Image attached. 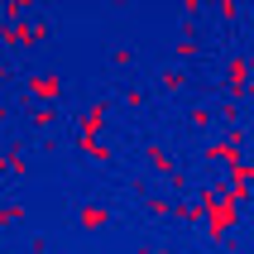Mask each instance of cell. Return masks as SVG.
<instances>
[{"label": "cell", "mask_w": 254, "mask_h": 254, "mask_svg": "<svg viewBox=\"0 0 254 254\" xmlns=\"http://www.w3.org/2000/svg\"><path fill=\"white\" fill-rule=\"evenodd\" d=\"M82 226H86V230L106 226V206H86V211H82Z\"/></svg>", "instance_id": "obj_2"}, {"label": "cell", "mask_w": 254, "mask_h": 254, "mask_svg": "<svg viewBox=\"0 0 254 254\" xmlns=\"http://www.w3.org/2000/svg\"><path fill=\"white\" fill-rule=\"evenodd\" d=\"M29 91H34V96H58V91H63V82H53V77H34V82H29Z\"/></svg>", "instance_id": "obj_1"}]
</instances>
